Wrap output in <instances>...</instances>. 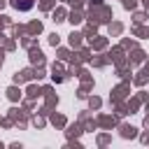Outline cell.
<instances>
[{
  "label": "cell",
  "instance_id": "6da1fadb",
  "mask_svg": "<svg viewBox=\"0 0 149 149\" xmlns=\"http://www.w3.org/2000/svg\"><path fill=\"white\" fill-rule=\"evenodd\" d=\"M12 7H16V9H30L33 0H12Z\"/></svg>",
  "mask_w": 149,
  "mask_h": 149
}]
</instances>
